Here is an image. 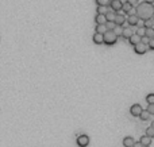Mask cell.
<instances>
[{
    "label": "cell",
    "instance_id": "1",
    "mask_svg": "<svg viewBox=\"0 0 154 147\" xmlns=\"http://www.w3.org/2000/svg\"><path fill=\"white\" fill-rule=\"evenodd\" d=\"M135 14L139 16V19L142 20H147V19H151L154 15V6L151 3H147V1H143V3H139L135 7Z\"/></svg>",
    "mask_w": 154,
    "mask_h": 147
},
{
    "label": "cell",
    "instance_id": "2",
    "mask_svg": "<svg viewBox=\"0 0 154 147\" xmlns=\"http://www.w3.org/2000/svg\"><path fill=\"white\" fill-rule=\"evenodd\" d=\"M116 41H118V35L115 34L114 30H107V31L104 32V43L105 45L112 46L116 43Z\"/></svg>",
    "mask_w": 154,
    "mask_h": 147
},
{
    "label": "cell",
    "instance_id": "3",
    "mask_svg": "<svg viewBox=\"0 0 154 147\" xmlns=\"http://www.w3.org/2000/svg\"><path fill=\"white\" fill-rule=\"evenodd\" d=\"M109 8L114 10L115 12H119V11L123 8L122 0H111V3H109Z\"/></svg>",
    "mask_w": 154,
    "mask_h": 147
},
{
    "label": "cell",
    "instance_id": "4",
    "mask_svg": "<svg viewBox=\"0 0 154 147\" xmlns=\"http://www.w3.org/2000/svg\"><path fill=\"white\" fill-rule=\"evenodd\" d=\"M147 49H149V46L142 43V42H139L138 45L134 46V51L137 53V54H145V53L147 51Z\"/></svg>",
    "mask_w": 154,
    "mask_h": 147
},
{
    "label": "cell",
    "instance_id": "5",
    "mask_svg": "<svg viewBox=\"0 0 154 147\" xmlns=\"http://www.w3.org/2000/svg\"><path fill=\"white\" fill-rule=\"evenodd\" d=\"M77 144L80 147H87L89 144V138L87 135H80V136L77 138Z\"/></svg>",
    "mask_w": 154,
    "mask_h": 147
},
{
    "label": "cell",
    "instance_id": "6",
    "mask_svg": "<svg viewBox=\"0 0 154 147\" xmlns=\"http://www.w3.org/2000/svg\"><path fill=\"white\" fill-rule=\"evenodd\" d=\"M138 22H139V16L137 14H130L127 18V23L130 26H138Z\"/></svg>",
    "mask_w": 154,
    "mask_h": 147
},
{
    "label": "cell",
    "instance_id": "7",
    "mask_svg": "<svg viewBox=\"0 0 154 147\" xmlns=\"http://www.w3.org/2000/svg\"><path fill=\"white\" fill-rule=\"evenodd\" d=\"M142 111H143V109H142V107H141L139 104H134L133 107L130 108V113L133 116H139Z\"/></svg>",
    "mask_w": 154,
    "mask_h": 147
},
{
    "label": "cell",
    "instance_id": "8",
    "mask_svg": "<svg viewBox=\"0 0 154 147\" xmlns=\"http://www.w3.org/2000/svg\"><path fill=\"white\" fill-rule=\"evenodd\" d=\"M93 42L96 43V45H102V43H104V34L95 31V34H93Z\"/></svg>",
    "mask_w": 154,
    "mask_h": 147
},
{
    "label": "cell",
    "instance_id": "9",
    "mask_svg": "<svg viewBox=\"0 0 154 147\" xmlns=\"http://www.w3.org/2000/svg\"><path fill=\"white\" fill-rule=\"evenodd\" d=\"M142 41V37L141 35H138L137 32L135 34H133L131 37L129 38V42H130V45H133V46H135V45H138V43Z\"/></svg>",
    "mask_w": 154,
    "mask_h": 147
},
{
    "label": "cell",
    "instance_id": "10",
    "mask_svg": "<svg viewBox=\"0 0 154 147\" xmlns=\"http://www.w3.org/2000/svg\"><path fill=\"white\" fill-rule=\"evenodd\" d=\"M95 22H96V25H105V23H107V18H105V15L96 14V16H95Z\"/></svg>",
    "mask_w": 154,
    "mask_h": 147
},
{
    "label": "cell",
    "instance_id": "11",
    "mask_svg": "<svg viewBox=\"0 0 154 147\" xmlns=\"http://www.w3.org/2000/svg\"><path fill=\"white\" fill-rule=\"evenodd\" d=\"M133 4L130 3L129 0H126V1H124V3H123V8H122V11L123 12H124V14H130V12H131V11H133Z\"/></svg>",
    "mask_w": 154,
    "mask_h": 147
},
{
    "label": "cell",
    "instance_id": "12",
    "mask_svg": "<svg viewBox=\"0 0 154 147\" xmlns=\"http://www.w3.org/2000/svg\"><path fill=\"white\" fill-rule=\"evenodd\" d=\"M116 14L114 10H109L107 14H105V18H107V22H115V18H116Z\"/></svg>",
    "mask_w": 154,
    "mask_h": 147
},
{
    "label": "cell",
    "instance_id": "13",
    "mask_svg": "<svg viewBox=\"0 0 154 147\" xmlns=\"http://www.w3.org/2000/svg\"><path fill=\"white\" fill-rule=\"evenodd\" d=\"M134 143H135V140H134L131 136H126L124 139H123V146L124 147H133Z\"/></svg>",
    "mask_w": 154,
    "mask_h": 147
},
{
    "label": "cell",
    "instance_id": "14",
    "mask_svg": "<svg viewBox=\"0 0 154 147\" xmlns=\"http://www.w3.org/2000/svg\"><path fill=\"white\" fill-rule=\"evenodd\" d=\"M115 23L119 26H123L126 23V16L124 15H120V14H116V18H115Z\"/></svg>",
    "mask_w": 154,
    "mask_h": 147
},
{
    "label": "cell",
    "instance_id": "15",
    "mask_svg": "<svg viewBox=\"0 0 154 147\" xmlns=\"http://www.w3.org/2000/svg\"><path fill=\"white\" fill-rule=\"evenodd\" d=\"M133 34H134V32H133V28H131V27H124V28H123V34H122L123 38L129 39Z\"/></svg>",
    "mask_w": 154,
    "mask_h": 147
},
{
    "label": "cell",
    "instance_id": "16",
    "mask_svg": "<svg viewBox=\"0 0 154 147\" xmlns=\"http://www.w3.org/2000/svg\"><path fill=\"white\" fill-rule=\"evenodd\" d=\"M151 139H153V138L147 136V135H143V136L141 138V143L143 144V146H150V144H151Z\"/></svg>",
    "mask_w": 154,
    "mask_h": 147
},
{
    "label": "cell",
    "instance_id": "17",
    "mask_svg": "<svg viewBox=\"0 0 154 147\" xmlns=\"http://www.w3.org/2000/svg\"><path fill=\"white\" fill-rule=\"evenodd\" d=\"M108 7H109V6H97V10H96V12H97V14H102V15H105L109 11Z\"/></svg>",
    "mask_w": 154,
    "mask_h": 147
},
{
    "label": "cell",
    "instance_id": "18",
    "mask_svg": "<svg viewBox=\"0 0 154 147\" xmlns=\"http://www.w3.org/2000/svg\"><path fill=\"white\" fill-rule=\"evenodd\" d=\"M150 116H151V113L147 111V109H143L142 112H141V115H139V117H141V120H149L150 119Z\"/></svg>",
    "mask_w": 154,
    "mask_h": 147
},
{
    "label": "cell",
    "instance_id": "19",
    "mask_svg": "<svg viewBox=\"0 0 154 147\" xmlns=\"http://www.w3.org/2000/svg\"><path fill=\"white\" fill-rule=\"evenodd\" d=\"M107 30H108V28H107V26L105 25H97L96 26V28H95V31L96 32H102V34H104Z\"/></svg>",
    "mask_w": 154,
    "mask_h": 147
},
{
    "label": "cell",
    "instance_id": "20",
    "mask_svg": "<svg viewBox=\"0 0 154 147\" xmlns=\"http://www.w3.org/2000/svg\"><path fill=\"white\" fill-rule=\"evenodd\" d=\"M123 26H119V25H116L115 26V28H114V31H115V34L118 35V37H122V34H123Z\"/></svg>",
    "mask_w": 154,
    "mask_h": 147
},
{
    "label": "cell",
    "instance_id": "21",
    "mask_svg": "<svg viewBox=\"0 0 154 147\" xmlns=\"http://www.w3.org/2000/svg\"><path fill=\"white\" fill-rule=\"evenodd\" d=\"M137 34L141 35V37H143V35H146V27L145 26H139L137 30Z\"/></svg>",
    "mask_w": 154,
    "mask_h": 147
},
{
    "label": "cell",
    "instance_id": "22",
    "mask_svg": "<svg viewBox=\"0 0 154 147\" xmlns=\"http://www.w3.org/2000/svg\"><path fill=\"white\" fill-rule=\"evenodd\" d=\"M146 35L149 38H154V27H146Z\"/></svg>",
    "mask_w": 154,
    "mask_h": 147
},
{
    "label": "cell",
    "instance_id": "23",
    "mask_svg": "<svg viewBox=\"0 0 154 147\" xmlns=\"http://www.w3.org/2000/svg\"><path fill=\"white\" fill-rule=\"evenodd\" d=\"M111 0H96V4L97 6H109Z\"/></svg>",
    "mask_w": 154,
    "mask_h": 147
},
{
    "label": "cell",
    "instance_id": "24",
    "mask_svg": "<svg viewBox=\"0 0 154 147\" xmlns=\"http://www.w3.org/2000/svg\"><path fill=\"white\" fill-rule=\"evenodd\" d=\"M146 135L150 138H154V127H149V128H146Z\"/></svg>",
    "mask_w": 154,
    "mask_h": 147
},
{
    "label": "cell",
    "instance_id": "25",
    "mask_svg": "<svg viewBox=\"0 0 154 147\" xmlns=\"http://www.w3.org/2000/svg\"><path fill=\"white\" fill-rule=\"evenodd\" d=\"M146 101L147 104H154V93H150V95L146 96Z\"/></svg>",
    "mask_w": 154,
    "mask_h": 147
},
{
    "label": "cell",
    "instance_id": "26",
    "mask_svg": "<svg viewBox=\"0 0 154 147\" xmlns=\"http://www.w3.org/2000/svg\"><path fill=\"white\" fill-rule=\"evenodd\" d=\"M145 27H154L153 19H147V20H145Z\"/></svg>",
    "mask_w": 154,
    "mask_h": 147
},
{
    "label": "cell",
    "instance_id": "27",
    "mask_svg": "<svg viewBox=\"0 0 154 147\" xmlns=\"http://www.w3.org/2000/svg\"><path fill=\"white\" fill-rule=\"evenodd\" d=\"M105 26H107V28H108V30H114V28H115V26H116V23H115V22H107V23H105Z\"/></svg>",
    "mask_w": 154,
    "mask_h": 147
},
{
    "label": "cell",
    "instance_id": "28",
    "mask_svg": "<svg viewBox=\"0 0 154 147\" xmlns=\"http://www.w3.org/2000/svg\"><path fill=\"white\" fill-rule=\"evenodd\" d=\"M150 39H151V38H149V37H147V35H143V37H142V41H141V42H142V43H145V45H147V46H149V42H150Z\"/></svg>",
    "mask_w": 154,
    "mask_h": 147
},
{
    "label": "cell",
    "instance_id": "29",
    "mask_svg": "<svg viewBox=\"0 0 154 147\" xmlns=\"http://www.w3.org/2000/svg\"><path fill=\"white\" fill-rule=\"evenodd\" d=\"M147 111H149L151 115H154V104H149V107H147Z\"/></svg>",
    "mask_w": 154,
    "mask_h": 147
},
{
    "label": "cell",
    "instance_id": "30",
    "mask_svg": "<svg viewBox=\"0 0 154 147\" xmlns=\"http://www.w3.org/2000/svg\"><path fill=\"white\" fill-rule=\"evenodd\" d=\"M149 49L154 50V38H151V39H150V42H149Z\"/></svg>",
    "mask_w": 154,
    "mask_h": 147
},
{
    "label": "cell",
    "instance_id": "31",
    "mask_svg": "<svg viewBox=\"0 0 154 147\" xmlns=\"http://www.w3.org/2000/svg\"><path fill=\"white\" fill-rule=\"evenodd\" d=\"M129 1L133 4V7H137L138 4H139V3H138V0H129Z\"/></svg>",
    "mask_w": 154,
    "mask_h": 147
},
{
    "label": "cell",
    "instance_id": "32",
    "mask_svg": "<svg viewBox=\"0 0 154 147\" xmlns=\"http://www.w3.org/2000/svg\"><path fill=\"white\" fill-rule=\"evenodd\" d=\"M133 147H143V144L141 143V140L139 142H135V143H134V146Z\"/></svg>",
    "mask_w": 154,
    "mask_h": 147
},
{
    "label": "cell",
    "instance_id": "33",
    "mask_svg": "<svg viewBox=\"0 0 154 147\" xmlns=\"http://www.w3.org/2000/svg\"><path fill=\"white\" fill-rule=\"evenodd\" d=\"M143 1H147V3H151V4L154 3V0H143Z\"/></svg>",
    "mask_w": 154,
    "mask_h": 147
},
{
    "label": "cell",
    "instance_id": "34",
    "mask_svg": "<svg viewBox=\"0 0 154 147\" xmlns=\"http://www.w3.org/2000/svg\"><path fill=\"white\" fill-rule=\"evenodd\" d=\"M151 127H154V122H153V123H151Z\"/></svg>",
    "mask_w": 154,
    "mask_h": 147
},
{
    "label": "cell",
    "instance_id": "35",
    "mask_svg": "<svg viewBox=\"0 0 154 147\" xmlns=\"http://www.w3.org/2000/svg\"><path fill=\"white\" fill-rule=\"evenodd\" d=\"M151 19H153V20H154V15H153V18H151Z\"/></svg>",
    "mask_w": 154,
    "mask_h": 147
},
{
    "label": "cell",
    "instance_id": "36",
    "mask_svg": "<svg viewBox=\"0 0 154 147\" xmlns=\"http://www.w3.org/2000/svg\"><path fill=\"white\" fill-rule=\"evenodd\" d=\"M143 147H150V146H143Z\"/></svg>",
    "mask_w": 154,
    "mask_h": 147
},
{
    "label": "cell",
    "instance_id": "37",
    "mask_svg": "<svg viewBox=\"0 0 154 147\" xmlns=\"http://www.w3.org/2000/svg\"><path fill=\"white\" fill-rule=\"evenodd\" d=\"M153 6H154V3H153Z\"/></svg>",
    "mask_w": 154,
    "mask_h": 147
}]
</instances>
